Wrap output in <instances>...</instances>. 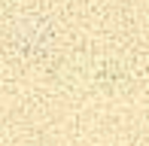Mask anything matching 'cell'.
I'll use <instances>...</instances> for the list:
<instances>
[{
  "label": "cell",
  "mask_w": 149,
  "mask_h": 146,
  "mask_svg": "<svg viewBox=\"0 0 149 146\" xmlns=\"http://www.w3.org/2000/svg\"><path fill=\"white\" fill-rule=\"evenodd\" d=\"M6 40L24 58H46L55 49V22L46 12L22 9L6 22Z\"/></svg>",
  "instance_id": "obj_1"
}]
</instances>
